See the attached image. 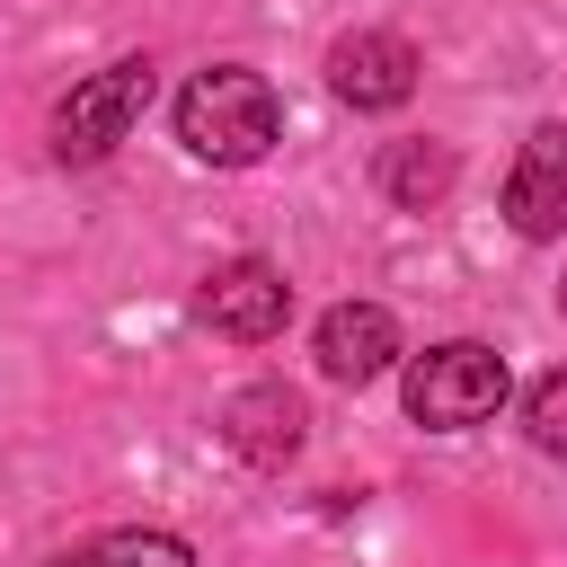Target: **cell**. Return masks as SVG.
I'll list each match as a JSON object with an SVG mask.
<instances>
[{
	"mask_svg": "<svg viewBox=\"0 0 567 567\" xmlns=\"http://www.w3.org/2000/svg\"><path fill=\"white\" fill-rule=\"evenodd\" d=\"M195 319H204L213 337H230V346H266V337H284V319H292V284H284L266 257H230V266L204 275Z\"/></svg>",
	"mask_w": 567,
	"mask_h": 567,
	"instance_id": "cell-4",
	"label": "cell"
},
{
	"mask_svg": "<svg viewBox=\"0 0 567 567\" xmlns=\"http://www.w3.org/2000/svg\"><path fill=\"white\" fill-rule=\"evenodd\" d=\"M390 354H399V319L381 301H337L319 319V372L328 381H381Z\"/></svg>",
	"mask_w": 567,
	"mask_h": 567,
	"instance_id": "cell-8",
	"label": "cell"
},
{
	"mask_svg": "<svg viewBox=\"0 0 567 567\" xmlns=\"http://www.w3.org/2000/svg\"><path fill=\"white\" fill-rule=\"evenodd\" d=\"M505 221L523 239H558L567 230V133L558 124H532L514 177H505Z\"/></svg>",
	"mask_w": 567,
	"mask_h": 567,
	"instance_id": "cell-7",
	"label": "cell"
},
{
	"mask_svg": "<svg viewBox=\"0 0 567 567\" xmlns=\"http://www.w3.org/2000/svg\"><path fill=\"white\" fill-rule=\"evenodd\" d=\"M558 310H567V284H558Z\"/></svg>",
	"mask_w": 567,
	"mask_h": 567,
	"instance_id": "cell-12",
	"label": "cell"
},
{
	"mask_svg": "<svg viewBox=\"0 0 567 567\" xmlns=\"http://www.w3.org/2000/svg\"><path fill=\"white\" fill-rule=\"evenodd\" d=\"M523 425H532V443L540 452H567V363L532 390V408H523Z\"/></svg>",
	"mask_w": 567,
	"mask_h": 567,
	"instance_id": "cell-11",
	"label": "cell"
},
{
	"mask_svg": "<svg viewBox=\"0 0 567 567\" xmlns=\"http://www.w3.org/2000/svg\"><path fill=\"white\" fill-rule=\"evenodd\" d=\"M505 408V354L478 346V337H452V346H425L408 363V416L434 425V434H470Z\"/></svg>",
	"mask_w": 567,
	"mask_h": 567,
	"instance_id": "cell-2",
	"label": "cell"
},
{
	"mask_svg": "<svg viewBox=\"0 0 567 567\" xmlns=\"http://www.w3.org/2000/svg\"><path fill=\"white\" fill-rule=\"evenodd\" d=\"M372 177H381V195H390L399 213H425V204H443V195H452L461 159H452V142H390Z\"/></svg>",
	"mask_w": 567,
	"mask_h": 567,
	"instance_id": "cell-9",
	"label": "cell"
},
{
	"mask_svg": "<svg viewBox=\"0 0 567 567\" xmlns=\"http://www.w3.org/2000/svg\"><path fill=\"white\" fill-rule=\"evenodd\" d=\"M328 89H337L354 115H390V106L416 97V44L390 35V27H363V35H346V44L328 53Z\"/></svg>",
	"mask_w": 567,
	"mask_h": 567,
	"instance_id": "cell-5",
	"label": "cell"
},
{
	"mask_svg": "<svg viewBox=\"0 0 567 567\" xmlns=\"http://www.w3.org/2000/svg\"><path fill=\"white\" fill-rule=\"evenodd\" d=\"M177 142H186L195 159H213V168L266 159V151L284 142V97H275V80H266V71H239V62L195 71L186 97H177Z\"/></svg>",
	"mask_w": 567,
	"mask_h": 567,
	"instance_id": "cell-1",
	"label": "cell"
},
{
	"mask_svg": "<svg viewBox=\"0 0 567 567\" xmlns=\"http://www.w3.org/2000/svg\"><path fill=\"white\" fill-rule=\"evenodd\" d=\"M301 425H310V408H301V390H284V381H248V390H230V408H221V443H230L248 470H284V461L301 452Z\"/></svg>",
	"mask_w": 567,
	"mask_h": 567,
	"instance_id": "cell-6",
	"label": "cell"
},
{
	"mask_svg": "<svg viewBox=\"0 0 567 567\" xmlns=\"http://www.w3.org/2000/svg\"><path fill=\"white\" fill-rule=\"evenodd\" d=\"M53 567H195V549L177 532H97V540L62 549Z\"/></svg>",
	"mask_w": 567,
	"mask_h": 567,
	"instance_id": "cell-10",
	"label": "cell"
},
{
	"mask_svg": "<svg viewBox=\"0 0 567 567\" xmlns=\"http://www.w3.org/2000/svg\"><path fill=\"white\" fill-rule=\"evenodd\" d=\"M142 106H151V62L133 53V62H106V71H89L62 106H53V151L71 159V168H89V159H106L133 124H142Z\"/></svg>",
	"mask_w": 567,
	"mask_h": 567,
	"instance_id": "cell-3",
	"label": "cell"
}]
</instances>
